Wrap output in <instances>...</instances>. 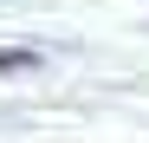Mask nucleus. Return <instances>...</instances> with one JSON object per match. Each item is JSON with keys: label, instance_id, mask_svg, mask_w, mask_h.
<instances>
[{"label": "nucleus", "instance_id": "obj_1", "mask_svg": "<svg viewBox=\"0 0 149 143\" xmlns=\"http://www.w3.org/2000/svg\"><path fill=\"white\" fill-rule=\"evenodd\" d=\"M33 65V52H0V72H26Z\"/></svg>", "mask_w": 149, "mask_h": 143}]
</instances>
